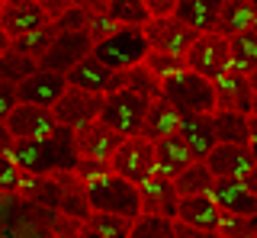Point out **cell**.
Here are the masks:
<instances>
[{
    "instance_id": "obj_1",
    "label": "cell",
    "mask_w": 257,
    "mask_h": 238,
    "mask_svg": "<svg viewBox=\"0 0 257 238\" xmlns=\"http://www.w3.org/2000/svg\"><path fill=\"white\" fill-rule=\"evenodd\" d=\"M10 158L23 174H58L77 168V152L71 142V129H55L48 139H13Z\"/></svg>"
},
{
    "instance_id": "obj_2",
    "label": "cell",
    "mask_w": 257,
    "mask_h": 238,
    "mask_svg": "<svg viewBox=\"0 0 257 238\" xmlns=\"http://www.w3.org/2000/svg\"><path fill=\"white\" fill-rule=\"evenodd\" d=\"M84 193H87L90 212H112V216H125V219H139L142 216L139 187L122 180L119 174H112L109 168L84 177Z\"/></svg>"
},
{
    "instance_id": "obj_3",
    "label": "cell",
    "mask_w": 257,
    "mask_h": 238,
    "mask_svg": "<svg viewBox=\"0 0 257 238\" xmlns=\"http://www.w3.org/2000/svg\"><path fill=\"white\" fill-rule=\"evenodd\" d=\"M161 97L171 103L177 113H215L212 81L193 74L187 68L161 81Z\"/></svg>"
},
{
    "instance_id": "obj_4",
    "label": "cell",
    "mask_w": 257,
    "mask_h": 238,
    "mask_svg": "<svg viewBox=\"0 0 257 238\" xmlns=\"http://www.w3.org/2000/svg\"><path fill=\"white\" fill-rule=\"evenodd\" d=\"M90 55L96 61H103L109 71H125L142 65V58L148 55V42H145L142 26H119L112 36L93 42Z\"/></svg>"
},
{
    "instance_id": "obj_5",
    "label": "cell",
    "mask_w": 257,
    "mask_h": 238,
    "mask_svg": "<svg viewBox=\"0 0 257 238\" xmlns=\"http://www.w3.org/2000/svg\"><path fill=\"white\" fill-rule=\"evenodd\" d=\"M109 171L139 187L155 174V142L145 136H125L109 158Z\"/></svg>"
},
{
    "instance_id": "obj_6",
    "label": "cell",
    "mask_w": 257,
    "mask_h": 238,
    "mask_svg": "<svg viewBox=\"0 0 257 238\" xmlns=\"http://www.w3.org/2000/svg\"><path fill=\"white\" fill-rule=\"evenodd\" d=\"M148 109V100L139 97L132 90H109L103 93V109H100V123H106L112 132L119 136H139L142 132V119Z\"/></svg>"
},
{
    "instance_id": "obj_7",
    "label": "cell",
    "mask_w": 257,
    "mask_h": 238,
    "mask_svg": "<svg viewBox=\"0 0 257 238\" xmlns=\"http://www.w3.org/2000/svg\"><path fill=\"white\" fill-rule=\"evenodd\" d=\"M183 68L206 81H215L228 71V39L219 33H199L183 55Z\"/></svg>"
},
{
    "instance_id": "obj_8",
    "label": "cell",
    "mask_w": 257,
    "mask_h": 238,
    "mask_svg": "<svg viewBox=\"0 0 257 238\" xmlns=\"http://www.w3.org/2000/svg\"><path fill=\"white\" fill-rule=\"evenodd\" d=\"M100 109H103V93H87V90H77V87H64L58 103L52 106V116L61 129L74 132L80 126L100 119Z\"/></svg>"
},
{
    "instance_id": "obj_9",
    "label": "cell",
    "mask_w": 257,
    "mask_h": 238,
    "mask_svg": "<svg viewBox=\"0 0 257 238\" xmlns=\"http://www.w3.org/2000/svg\"><path fill=\"white\" fill-rule=\"evenodd\" d=\"M145 33V42L148 49L155 52H164V55H174V58H183L187 49L193 45V39L199 33H193L190 26H183L177 17H158V20H148L142 26Z\"/></svg>"
},
{
    "instance_id": "obj_10",
    "label": "cell",
    "mask_w": 257,
    "mask_h": 238,
    "mask_svg": "<svg viewBox=\"0 0 257 238\" xmlns=\"http://www.w3.org/2000/svg\"><path fill=\"white\" fill-rule=\"evenodd\" d=\"M93 49V39L87 33H55L52 45L45 49V55L36 61L42 71H55V74H68L80 58H87Z\"/></svg>"
},
{
    "instance_id": "obj_11",
    "label": "cell",
    "mask_w": 257,
    "mask_h": 238,
    "mask_svg": "<svg viewBox=\"0 0 257 238\" xmlns=\"http://www.w3.org/2000/svg\"><path fill=\"white\" fill-rule=\"evenodd\" d=\"M71 142H74V152H77L80 161L109 164V158L119 148L122 136H119V132H112L106 123L93 119V123H87V126H80V129L71 132Z\"/></svg>"
},
{
    "instance_id": "obj_12",
    "label": "cell",
    "mask_w": 257,
    "mask_h": 238,
    "mask_svg": "<svg viewBox=\"0 0 257 238\" xmlns=\"http://www.w3.org/2000/svg\"><path fill=\"white\" fill-rule=\"evenodd\" d=\"M206 168L215 180H244L257 164L247 145H228V142H215V148L206 155Z\"/></svg>"
},
{
    "instance_id": "obj_13",
    "label": "cell",
    "mask_w": 257,
    "mask_h": 238,
    "mask_svg": "<svg viewBox=\"0 0 257 238\" xmlns=\"http://www.w3.org/2000/svg\"><path fill=\"white\" fill-rule=\"evenodd\" d=\"M64 74H55V71H42L36 68L26 81L16 84V103H29V106H42V109H52L58 97L64 93Z\"/></svg>"
},
{
    "instance_id": "obj_14",
    "label": "cell",
    "mask_w": 257,
    "mask_h": 238,
    "mask_svg": "<svg viewBox=\"0 0 257 238\" xmlns=\"http://www.w3.org/2000/svg\"><path fill=\"white\" fill-rule=\"evenodd\" d=\"M4 126H7V132H10L13 139H48L55 129H58L52 109L29 106V103H16L10 113H7Z\"/></svg>"
},
{
    "instance_id": "obj_15",
    "label": "cell",
    "mask_w": 257,
    "mask_h": 238,
    "mask_svg": "<svg viewBox=\"0 0 257 238\" xmlns=\"http://www.w3.org/2000/svg\"><path fill=\"white\" fill-rule=\"evenodd\" d=\"M45 23H52V20L45 17V10L36 0H7V4H0V29L10 36V42L26 33L42 29Z\"/></svg>"
},
{
    "instance_id": "obj_16",
    "label": "cell",
    "mask_w": 257,
    "mask_h": 238,
    "mask_svg": "<svg viewBox=\"0 0 257 238\" xmlns=\"http://www.w3.org/2000/svg\"><path fill=\"white\" fill-rule=\"evenodd\" d=\"M177 136L190 148L193 161H206V155L215 148V129H212V113H180Z\"/></svg>"
},
{
    "instance_id": "obj_17",
    "label": "cell",
    "mask_w": 257,
    "mask_h": 238,
    "mask_svg": "<svg viewBox=\"0 0 257 238\" xmlns=\"http://www.w3.org/2000/svg\"><path fill=\"white\" fill-rule=\"evenodd\" d=\"M212 90H215V109H228V113H241V116L251 113L254 90H251L244 74L225 71V74H219L212 81Z\"/></svg>"
},
{
    "instance_id": "obj_18",
    "label": "cell",
    "mask_w": 257,
    "mask_h": 238,
    "mask_svg": "<svg viewBox=\"0 0 257 238\" xmlns=\"http://www.w3.org/2000/svg\"><path fill=\"white\" fill-rule=\"evenodd\" d=\"M139 196H142V212L148 216H164L171 219L177 216V190H174V180L171 177H161V174H151L148 180L139 184Z\"/></svg>"
},
{
    "instance_id": "obj_19",
    "label": "cell",
    "mask_w": 257,
    "mask_h": 238,
    "mask_svg": "<svg viewBox=\"0 0 257 238\" xmlns=\"http://www.w3.org/2000/svg\"><path fill=\"white\" fill-rule=\"evenodd\" d=\"M209 196L215 200L222 212H235V216L254 219L257 222V196L247 190L244 180H215Z\"/></svg>"
},
{
    "instance_id": "obj_20",
    "label": "cell",
    "mask_w": 257,
    "mask_h": 238,
    "mask_svg": "<svg viewBox=\"0 0 257 238\" xmlns=\"http://www.w3.org/2000/svg\"><path fill=\"white\" fill-rule=\"evenodd\" d=\"M219 216L222 209L215 206V200L209 193H196V196H180L177 200V222L193 228H203V232H215L219 228Z\"/></svg>"
},
{
    "instance_id": "obj_21",
    "label": "cell",
    "mask_w": 257,
    "mask_h": 238,
    "mask_svg": "<svg viewBox=\"0 0 257 238\" xmlns=\"http://www.w3.org/2000/svg\"><path fill=\"white\" fill-rule=\"evenodd\" d=\"M219 10H222V0H177L174 17L183 26H190L193 33H215Z\"/></svg>"
},
{
    "instance_id": "obj_22",
    "label": "cell",
    "mask_w": 257,
    "mask_h": 238,
    "mask_svg": "<svg viewBox=\"0 0 257 238\" xmlns=\"http://www.w3.org/2000/svg\"><path fill=\"white\" fill-rule=\"evenodd\" d=\"M193 164V155H190V148L180 142V136H167V139H161L155 142V174H161V177H177L180 171H187Z\"/></svg>"
},
{
    "instance_id": "obj_23",
    "label": "cell",
    "mask_w": 257,
    "mask_h": 238,
    "mask_svg": "<svg viewBox=\"0 0 257 238\" xmlns=\"http://www.w3.org/2000/svg\"><path fill=\"white\" fill-rule=\"evenodd\" d=\"M177 123H180V113H177L164 97H155V100H148V109H145L139 136L151 139V142H161V139H167V136L177 132Z\"/></svg>"
},
{
    "instance_id": "obj_24",
    "label": "cell",
    "mask_w": 257,
    "mask_h": 238,
    "mask_svg": "<svg viewBox=\"0 0 257 238\" xmlns=\"http://www.w3.org/2000/svg\"><path fill=\"white\" fill-rule=\"evenodd\" d=\"M20 196H26L29 203L42 206V209H55L61 206V184L55 174H23L20 180Z\"/></svg>"
},
{
    "instance_id": "obj_25",
    "label": "cell",
    "mask_w": 257,
    "mask_h": 238,
    "mask_svg": "<svg viewBox=\"0 0 257 238\" xmlns=\"http://www.w3.org/2000/svg\"><path fill=\"white\" fill-rule=\"evenodd\" d=\"M109 77H112V71L103 61H96L93 55H87L64 74V81H68V87H77V90H87V93H106Z\"/></svg>"
},
{
    "instance_id": "obj_26",
    "label": "cell",
    "mask_w": 257,
    "mask_h": 238,
    "mask_svg": "<svg viewBox=\"0 0 257 238\" xmlns=\"http://www.w3.org/2000/svg\"><path fill=\"white\" fill-rule=\"evenodd\" d=\"M109 90H132L145 100H155V97H161V81L151 71H145L142 65H135V68H125V71H112L106 93Z\"/></svg>"
},
{
    "instance_id": "obj_27",
    "label": "cell",
    "mask_w": 257,
    "mask_h": 238,
    "mask_svg": "<svg viewBox=\"0 0 257 238\" xmlns=\"http://www.w3.org/2000/svg\"><path fill=\"white\" fill-rule=\"evenodd\" d=\"M55 177H58V184H61V206H58V212H64L68 219L84 222L87 216H90L87 193H84V180H80L74 171H58Z\"/></svg>"
},
{
    "instance_id": "obj_28",
    "label": "cell",
    "mask_w": 257,
    "mask_h": 238,
    "mask_svg": "<svg viewBox=\"0 0 257 238\" xmlns=\"http://www.w3.org/2000/svg\"><path fill=\"white\" fill-rule=\"evenodd\" d=\"M251 23H254V0H222L215 33L225 36V39H231L238 33H247Z\"/></svg>"
},
{
    "instance_id": "obj_29",
    "label": "cell",
    "mask_w": 257,
    "mask_h": 238,
    "mask_svg": "<svg viewBox=\"0 0 257 238\" xmlns=\"http://www.w3.org/2000/svg\"><path fill=\"white\" fill-rule=\"evenodd\" d=\"M257 68V36L247 29V33H238L228 39V71H238V74H251Z\"/></svg>"
},
{
    "instance_id": "obj_30",
    "label": "cell",
    "mask_w": 257,
    "mask_h": 238,
    "mask_svg": "<svg viewBox=\"0 0 257 238\" xmlns=\"http://www.w3.org/2000/svg\"><path fill=\"white\" fill-rule=\"evenodd\" d=\"M212 129H215V142L247 145V116H241V113L215 109V113H212Z\"/></svg>"
},
{
    "instance_id": "obj_31",
    "label": "cell",
    "mask_w": 257,
    "mask_h": 238,
    "mask_svg": "<svg viewBox=\"0 0 257 238\" xmlns=\"http://www.w3.org/2000/svg\"><path fill=\"white\" fill-rule=\"evenodd\" d=\"M215 184V177L209 174L206 168V161H193L187 171H180L174 177V190H177V196H196V193H209Z\"/></svg>"
},
{
    "instance_id": "obj_32",
    "label": "cell",
    "mask_w": 257,
    "mask_h": 238,
    "mask_svg": "<svg viewBox=\"0 0 257 238\" xmlns=\"http://www.w3.org/2000/svg\"><path fill=\"white\" fill-rule=\"evenodd\" d=\"M52 39H55V26H52V23H45V26L36 29V33H26V36L13 39L10 49L20 52V55H26V58H32V61H39L45 55V49L52 45Z\"/></svg>"
},
{
    "instance_id": "obj_33",
    "label": "cell",
    "mask_w": 257,
    "mask_h": 238,
    "mask_svg": "<svg viewBox=\"0 0 257 238\" xmlns=\"http://www.w3.org/2000/svg\"><path fill=\"white\" fill-rule=\"evenodd\" d=\"M84 225L93 228V232L103 235V238H128V232H132V219L112 216V212H90V216L84 219Z\"/></svg>"
},
{
    "instance_id": "obj_34",
    "label": "cell",
    "mask_w": 257,
    "mask_h": 238,
    "mask_svg": "<svg viewBox=\"0 0 257 238\" xmlns=\"http://www.w3.org/2000/svg\"><path fill=\"white\" fill-rule=\"evenodd\" d=\"M106 17L116 20L119 26H145L148 23V10H145L142 0H109Z\"/></svg>"
},
{
    "instance_id": "obj_35",
    "label": "cell",
    "mask_w": 257,
    "mask_h": 238,
    "mask_svg": "<svg viewBox=\"0 0 257 238\" xmlns=\"http://www.w3.org/2000/svg\"><path fill=\"white\" fill-rule=\"evenodd\" d=\"M36 68L39 65L32 58H26V55H20V52H13V49H7L4 55H0V77H4V81H10V84L26 81Z\"/></svg>"
},
{
    "instance_id": "obj_36",
    "label": "cell",
    "mask_w": 257,
    "mask_h": 238,
    "mask_svg": "<svg viewBox=\"0 0 257 238\" xmlns=\"http://www.w3.org/2000/svg\"><path fill=\"white\" fill-rule=\"evenodd\" d=\"M128 238H174V222L164 219V216H148V212H142L139 219H132Z\"/></svg>"
},
{
    "instance_id": "obj_37",
    "label": "cell",
    "mask_w": 257,
    "mask_h": 238,
    "mask_svg": "<svg viewBox=\"0 0 257 238\" xmlns=\"http://www.w3.org/2000/svg\"><path fill=\"white\" fill-rule=\"evenodd\" d=\"M142 68L151 71L158 81H164V77H171V74H177V71H183V58H174V55H164V52L148 49V55L142 58Z\"/></svg>"
},
{
    "instance_id": "obj_38",
    "label": "cell",
    "mask_w": 257,
    "mask_h": 238,
    "mask_svg": "<svg viewBox=\"0 0 257 238\" xmlns=\"http://www.w3.org/2000/svg\"><path fill=\"white\" fill-rule=\"evenodd\" d=\"M254 228H257V222H254V219L235 216V212H222V216H219V228H215V235H219V238H238V235L254 232Z\"/></svg>"
},
{
    "instance_id": "obj_39",
    "label": "cell",
    "mask_w": 257,
    "mask_h": 238,
    "mask_svg": "<svg viewBox=\"0 0 257 238\" xmlns=\"http://www.w3.org/2000/svg\"><path fill=\"white\" fill-rule=\"evenodd\" d=\"M20 180H23V171L16 168V161L10 155H0V193L7 196L20 193Z\"/></svg>"
},
{
    "instance_id": "obj_40",
    "label": "cell",
    "mask_w": 257,
    "mask_h": 238,
    "mask_svg": "<svg viewBox=\"0 0 257 238\" xmlns=\"http://www.w3.org/2000/svg\"><path fill=\"white\" fill-rule=\"evenodd\" d=\"M87 20H90V13L77 10V7H68L58 20H52V26H55V33H84Z\"/></svg>"
},
{
    "instance_id": "obj_41",
    "label": "cell",
    "mask_w": 257,
    "mask_h": 238,
    "mask_svg": "<svg viewBox=\"0 0 257 238\" xmlns=\"http://www.w3.org/2000/svg\"><path fill=\"white\" fill-rule=\"evenodd\" d=\"M119 29V23L116 20H109L106 13H90V20H87V29L84 33L93 39V42H100V39H106V36H112Z\"/></svg>"
},
{
    "instance_id": "obj_42",
    "label": "cell",
    "mask_w": 257,
    "mask_h": 238,
    "mask_svg": "<svg viewBox=\"0 0 257 238\" xmlns=\"http://www.w3.org/2000/svg\"><path fill=\"white\" fill-rule=\"evenodd\" d=\"M13 106H16V84L0 77V123L7 119V113H10Z\"/></svg>"
},
{
    "instance_id": "obj_43",
    "label": "cell",
    "mask_w": 257,
    "mask_h": 238,
    "mask_svg": "<svg viewBox=\"0 0 257 238\" xmlns=\"http://www.w3.org/2000/svg\"><path fill=\"white\" fill-rule=\"evenodd\" d=\"M142 4L148 10V20H158V17H174L177 0H142Z\"/></svg>"
},
{
    "instance_id": "obj_44",
    "label": "cell",
    "mask_w": 257,
    "mask_h": 238,
    "mask_svg": "<svg viewBox=\"0 0 257 238\" xmlns=\"http://www.w3.org/2000/svg\"><path fill=\"white\" fill-rule=\"evenodd\" d=\"M174 238H219V235L203 232V228H193V225H183V222L174 219Z\"/></svg>"
},
{
    "instance_id": "obj_45",
    "label": "cell",
    "mask_w": 257,
    "mask_h": 238,
    "mask_svg": "<svg viewBox=\"0 0 257 238\" xmlns=\"http://www.w3.org/2000/svg\"><path fill=\"white\" fill-rule=\"evenodd\" d=\"M36 4H39V7L45 10V17H48V20H58L61 13H64V10L71 7L68 0H36Z\"/></svg>"
},
{
    "instance_id": "obj_46",
    "label": "cell",
    "mask_w": 257,
    "mask_h": 238,
    "mask_svg": "<svg viewBox=\"0 0 257 238\" xmlns=\"http://www.w3.org/2000/svg\"><path fill=\"white\" fill-rule=\"evenodd\" d=\"M68 4L77 7V10H84V13H106L109 0H68Z\"/></svg>"
},
{
    "instance_id": "obj_47",
    "label": "cell",
    "mask_w": 257,
    "mask_h": 238,
    "mask_svg": "<svg viewBox=\"0 0 257 238\" xmlns=\"http://www.w3.org/2000/svg\"><path fill=\"white\" fill-rule=\"evenodd\" d=\"M247 152H251L254 164H257V119L247 116Z\"/></svg>"
},
{
    "instance_id": "obj_48",
    "label": "cell",
    "mask_w": 257,
    "mask_h": 238,
    "mask_svg": "<svg viewBox=\"0 0 257 238\" xmlns=\"http://www.w3.org/2000/svg\"><path fill=\"white\" fill-rule=\"evenodd\" d=\"M10 145H13V136L7 132V126L0 123V155H10Z\"/></svg>"
},
{
    "instance_id": "obj_49",
    "label": "cell",
    "mask_w": 257,
    "mask_h": 238,
    "mask_svg": "<svg viewBox=\"0 0 257 238\" xmlns=\"http://www.w3.org/2000/svg\"><path fill=\"white\" fill-rule=\"evenodd\" d=\"M74 238H103V235H96L93 228H87L84 222H80V225H77V232H74Z\"/></svg>"
},
{
    "instance_id": "obj_50",
    "label": "cell",
    "mask_w": 257,
    "mask_h": 238,
    "mask_svg": "<svg viewBox=\"0 0 257 238\" xmlns=\"http://www.w3.org/2000/svg\"><path fill=\"white\" fill-rule=\"evenodd\" d=\"M7 49H10V36H7L4 29H0V55H4Z\"/></svg>"
},
{
    "instance_id": "obj_51",
    "label": "cell",
    "mask_w": 257,
    "mask_h": 238,
    "mask_svg": "<svg viewBox=\"0 0 257 238\" xmlns=\"http://www.w3.org/2000/svg\"><path fill=\"white\" fill-rule=\"evenodd\" d=\"M247 84H251V90H254V93H257V68H254V71H251V74H247Z\"/></svg>"
},
{
    "instance_id": "obj_52",
    "label": "cell",
    "mask_w": 257,
    "mask_h": 238,
    "mask_svg": "<svg viewBox=\"0 0 257 238\" xmlns=\"http://www.w3.org/2000/svg\"><path fill=\"white\" fill-rule=\"evenodd\" d=\"M251 33L257 36V0H254V23H251Z\"/></svg>"
},
{
    "instance_id": "obj_53",
    "label": "cell",
    "mask_w": 257,
    "mask_h": 238,
    "mask_svg": "<svg viewBox=\"0 0 257 238\" xmlns=\"http://www.w3.org/2000/svg\"><path fill=\"white\" fill-rule=\"evenodd\" d=\"M247 116H254V119H257V93H254V100H251V113H247Z\"/></svg>"
},
{
    "instance_id": "obj_54",
    "label": "cell",
    "mask_w": 257,
    "mask_h": 238,
    "mask_svg": "<svg viewBox=\"0 0 257 238\" xmlns=\"http://www.w3.org/2000/svg\"><path fill=\"white\" fill-rule=\"evenodd\" d=\"M238 238H257V228H254V232H247V235H238Z\"/></svg>"
},
{
    "instance_id": "obj_55",
    "label": "cell",
    "mask_w": 257,
    "mask_h": 238,
    "mask_svg": "<svg viewBox=\"0 0 257 238\" xmlns=\"http://www.w3.org/2000/svg\"><path fill=\"white\" fill-rule=\"evenodd\" d=\"M0 4H7V0H0Z\"/></svg>"
}]
</instances>
